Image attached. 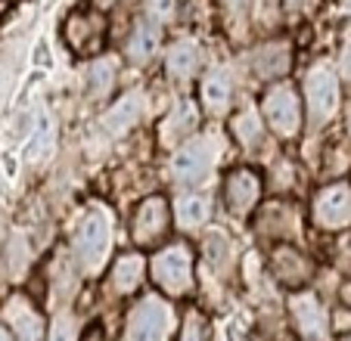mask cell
I'll list each match as a JSON object with an SVG mask.
<instances>
[{"instance_id": "21", "label": "cell", "mask_w": 351, "mask_h": 341, "mask_svg": "<svg viewBox=\"0 0 351 341\" xmlns=\"http://www.w3.org/2000/svg\"><path fill=\"white\" fill-rule=\"evenodd\" d=\"M193 127H196V105L180 103V105H174V112L165 121V137L168 140H184Z\"/></svg>"}, {"instance_id": "31", "label": "cell", "mask_w": 351, "mask_h": 341, "mask_svg": "<svg viewBox=\"0 0 351 341\" xmlns=\"http://www.w3.org/2000/svg\"><path fill=\"white\" fill-rule=\"evenodd\" d=\"M99 7H109V3H115V0H97Z\"/></svg>"}, {"instance_id": "15", "label": "cell", "mask_w": 351, "mask_h": 341, "mask_svg": "<svg viewBox=\"0 0 351 341\" xmlns=\"http://www.w3.org/2000/svg\"><path fill=\"white\" fill-rule=\"evenodd\" d=\"M143 273H146V261L137 255V251L121 255L119 261H115V267H112L109 286H112V292H119V295H131V292H137Z\"/></svg>"}, {"instance_id": "1", "label": "cell", "mask_w": 351, "mask_h": 341, "mask_svg": "<svg viewBox=\"0 0 351 341\" xmlns=\"http://www.w3.org/2000/svg\"><path fill=\"white\" fill-rule=\"evenodd\" d=\"M72 249L75 261L84 273H99L109 257V249H112V214L97 208L81 217L78 230L72 236Z\"/></svg>"}, {"instance_id": "33", "label": "cell", "mask_w": 351, "mask_h": 341, "mask_svg": "<svg viewBox=\"0 0 351 341\" xmlns=\"http://www.w3.org/2000/svg\"><path fill=\"white\" fill-rule=\"evenodd\" d=\"M348 131H351V105H348Z\"/></svg>"}, {"instance_id": "16", "label": "cell", "mask_w": 351, "mask_h": 341, "mask_svg": "<svg viewBox=\"0 0 351 341\" xmlns=\"http://www.w3.org/2000/svg\"><path fill=\"white\" fill-rule=\"evenodd\" d=\"M165 68H168V75H171V81H178V84L190 81L199 68V47L193 44V40H178V44L168 50Z\"/></svg>"}, {"instance_id": "25", "label": "cell", "mask_w": 351, "mask_h": 341, "mask_svg": "<svg viewBox=\"0 0 351 341\" xmlns=\"http://www.w3.org/2000/svg\"><path fill=\"white\" fill-rule=\"evenodd\" d=\"M50 125H47V118H38V125H34V134H32V143H28V155L32 158H40L44 155V149L50 146Z\"/></svg>"}, {"instance_id": "22", "label": "cell", "mask_w": 351, "mask_h": 341, "mask_svg": "<svg viewBox=\"0 0 351 341\" xmlns=\"http://www.w3.org/2000/svg\"><path fill=\"white\" fill-rule=\"evenodd\" d=\"M202 257H206L215 270H224L227 264H230V242H227L221 233H212V236L206 239V245H202Z\"/></svg>"}, {"instance_id": "13", "label": "cell", "mask_w": 351, "mask_h": 341, "mask_svg": "<svg viewBox=\"0 0 351 341\" xmlns=\"http://www.w3.org/2000/svg\"><path fill=\"white\" fill-rule=\"evenodd\" d=\"M289 310H292V320H295V326L302 335H308V338H320V335H324L326 316H324V307L317 304L314 295H292Z\"/></svg>"}, {"instance_id": "2", "label": "cell", "mask_w": 351, "mask_h": 341, "mask_svg": "<svg viewBox=\"0 0 351 341\" xmlns=\"http://www.w3.org/2000/svg\"><path fill=\"white\" fill-rule=\"evenodd\" d=\"M171 326H174L171 304L162 295H146L128 314L125 341H168Z\"/></svg>"}, {"instance_id": "30", "label": "cell", "mask_w": 351, "mask_h": 341, "mask_svg": "<svg viewBox=\"0 0 351 341\" xmlns=\"http://www.w3.org/2000/svg\"><path fill=\"white\" fill-rule=\"evenodd\" d=\"M227 3H230V7H233V10H243V7H245V3H249V0H227Z\"/></svg>"}, {"instance_id": "9", "label": "cell", "mask_w": 351, "mask_h": 341, "mask_svg": "<svg viewBox=\"0 0 351 341\" xmlns=\"http://www.w3.org/2000/svg\"><path fill=\"white\" fill-rule=\"evenodd\" d=\"M314 220L324 230H342L351 223V190L345 184H330L314 199Z\"/></svg>"}, {"instance_id": "26", "label": "cell", "mask_w": 351, "mask_h": 341, "mask_svg": "<svg viewBox=\"0 0 351 341\" xmlns=\"http://www.w3.org/2000/svg\"><path fill=\"white\" fill-rule=\"evenodd\" d=\"M112 75H115L112 62H99V66H93V90L106 93L109 84H112Z\"/></svg>"}, {"instance_id": "5", "label": "cell", "mask_w": 351, "mask_h": 341, "mask_svg": "<svg viewBox=\"0 0 351 341\" xmlns=\"http://www.w3.org/2000/svg\"><path fill=\"white\" fill-rule=\"evenodd\" d=\"M305 105H308V118L314 127L326 125L339 109V78L332 68L317 66L308 72L305 78Z\"/></svg>"}, {"instance_id": "20", "label": "cell", "mask_w": 351, "mask_h": 341, "mask_svg": "<svg viewBox=\"0 0 351 341\" xmlns=\"http://www.w3.org/2000/svg\"><path fill=\"white\" fill-rule=\"evenodd\" d=\"M230 127H233V137H237L243 146H258L261 137H265V127H261L258 112H252V109L239 112Z\"/></svg>"}, {"instance_id": "11", "label": "cell", "mask_w": 351, "mask_h": 341, "mask_svg": "<svg viewBox=\"0 0 351 341\" xmlns=\"http://www.w3.org/2000/svg\"><path fill=\"white\" fill-rule=\"evenodd\" d=\"M271 270L274 279L283 282V286H302V282L311 276V264L302 251L289 249V245H277L271 255Z\"/></svg>"}, {"instance_id": "29", "label": "cell", "mask_w": 351, "mask_h": 341, "mask_svg": "<svg viewBox=\"0 0 351 341\" xmlns=\"http://www.w3.org/2000/svg\"><path fill=\"white\" fill-rule=\"evenodd\" d=\"M0 341H13V335H10L7 326H0Z\"/></svg>"}, {"instance_id": "6", "label": "cell", "mask_w": 351, "mask_h": 341, "mask_svg": "<svg viewBox=\"0 0 351 341\" xmlns=\"http://www.w3.org/2000/svg\"><path fill=\"white\" fill-rule=\"evenodd\" d=\"M215 143L208 137H196L190 143H184L171 158V174L180 186H199L208 177V170L215 164Z\"/></svg>"}, {"instance_id": "32", "label": "cell", "mask_w": 351, "mask_h": 341, "mask_svg": "<svg viewBox=\"0 0 351 341\" xmlns=\"http://www.w3.org/2000/svg\"><path fill=\"white\" fill-rule=\"evenodd\" d=\"M87 341H99V335H87Z\"/></svg>"}, {"instance_id": "4", "label": "cell", "mask_w": 351, "mask_h": 341, "mask_svg": "<svg viewBox=\"0 0 351 341\" xmlns=\"http://www.w3.org/2000/svg\"><path fill=\"white\" fill-rule=\"evenodd\" d=\"M261 115L271 125V131L283 140H292L302 131V99H298V93L289 84H274L265 93Z\"/></svg>"}, {"instance_id": "8", "label": "cell", "mask_w": 351, "mask_h": 341, "mask_svg": "<svg viewBox=\"0 0 351 341\" xmlns=\"http://www.w3.org/2000/svg\"><path fill=\"white\" fill-rule=\"evenodd\" d=\"M258 199H261V177L252 168H233L224 177V208L237 220L249 217V211L258 205Z\"/></svg>"}, {"instance_id": "28", "label": "cell", "mask_w": 351, "mask_h": 341, "mask_svg": "<svg viewBox=\"0 0 351 341\" xmlns=\"http://www.w3.org/2000/svg\"><path fill=\"white\" fill-rule=\"evenodd\" d=\"M342 75H345V81L351 84V44L345 47V53H342Z\"/></svg>"}, {"instance_id": "19", "label": "cell", "mask_w": 351, "mask_h": 341, "mask_svg": "<svg viewBox=\"0 0 351 341\" xmlns=\"http://www.w3.org/2000/svg\"><path fill=\"white\" fill-rule=\"evenodd\" d=\"M208 214H212V205H208L206 196H184L178 202V208H174L178 227H184V230H196V227H202V223L208 220Z\"/></svg>"}, {"instance_id": "17", "label": "cell", "mask_w": 351, "mask_h": 341, "mask_svg": "<svg viewBox=\"0 0 351 341\" xmlns=\"http://www.w3.org/2000/svg\"><path fill=\"white\" fill-rule=\"evenodd\" d=\"M230 99H233L230 78H227L224 72L206 75V81H202V105H206V112H212V115H221V112L230 109Z\"/></svg>"}, {"instance_id": "27", "label": "cell", "mask_w": 351, "mask_h": 341, "mask_svg": "<svg viewBox=\"0 0 351 341\" xmlns=\"http://www.w3.org/2000/svg\"><path fill=\"white\" fill-rule=\"evenodd\" d=\"M174 10V0H149V19L159 22V19H168Z\"/></svg>"}, {"instance_id": "12", "label": "cell", "mask_w": 351, "mask_h": 341, "mask_svg": "<svg viewBox=\"0 0 351 341\" xmlns=\"http://www.w3.org/2000/svg\"><path fill=\"white\" fill-rule=\"evenodd\" d=\"M99 38H103V22H99V16L75 13L72 19L66 22V40L72 44V50H78V53L99 50Z\"/></svg>"}, {"instance_id": "18", "label": "cell", "mask_w": 351, "mask_h": 341, "mask_svg": "<svg viewBox=\"0 0 351 341\" xmlns=\"http://www.w3.org/2000/svg\"><path fill=\"white\" fill-rule=\"evenodd\" d=\"M255 62V75L258 78H277L280 72H286V66H289V50H286L283 44H267L261 47V50H255L252 56Z\"/></svg>"}, {"instance_id": "3", "label": "cell", "mask_w": 351, "mask_h": 341, "mask_svg": "<svg viewBox=\"0 0 351 341\" xmlns=\"http://www.w3.org/2000/svg\"><path fill=\"white\" fill-rule=\"evenodd\" d=\"M153 282L165 295H186L193 289V255L184 242L168 245L149 264Z\"/></svg>"}, {"instance_id": "23", "label": "cell", "mask_w": 351, "mask_h": 341, "mask_svg": "<svg viewBox=\"0 0 351 341\" xmlns=\"http://www.w3.org/2000/svg\"><path fill=\"white\" fill-rule=\"evenodd\" d=\"M178 341H208V326H206V316L199 310H190L180 323V338Z\"/></svg>"}, {"instance_id": "34", "label": "cell", "mask_w": 351, "mask_h": 341, "mask_svg": "<svg viewBox=\"0 0 351 341\" xmlns=\"http://www.w3.org/2000/svg\"><path fill=\"white\" fill-rule=\"evenodd\" d=\"M345 10H348V13H351V0H345Z\"/></svg>"}, {"instance_id": "7", "label": "cell", "mask_w": 351, "mask_h": 341, "mask_svg": "<svg viewBox=\"0 0 351 341\" xmlns=\"http://www.w3.org/2000/svg\"><path fill=\"white\" fill-rule=\"evenodd\" d=\"M171 227V208H168L165 196H149L137 205L131 220V236L137 245H153Z\"/></svg>"}, {"instance_id": "10", "label": "cell", "mask_w": 351, "mask_h": 341, "mask_svg": "<svg viewBox=\"0 0 351 341\" xmlns=\"http://www.w3.org/2000/svg\"><path fill=\"white\" fill-rule=\"evenodd\" d=\"M3 320L13 326V332H16L13 341H44V323H40L38 310L28 304V298H22V295L10 298L3 304Z\"/></svg>"}, {"instance_id": "14", "label": "cell", "mask_w": 351, "mask_h": 341, "mask_svg": "<svg viewBox=\"0 0 351 341\" xmlns=\"http://www.w3.org/2000/svg\"><path fill=\"white\" fill-rule=\"evenodd\" d=\"M159 40H162V25L153 19H143L137 22V28H134L131 40H128V60L131 62H149L156 56V50H159Z\"/></svg>"}, {"instance_id": "24", "label": "cell", "mask_w": 351, "mask_h": 341, "mask_svg": "<svg viewBox=\"0 0 351 341\" xmlns=\"http://www.w3.org/2000/svg\"><path fill=\"white\" fill-rule=\"evenodd\" d=\"M47 341H78V326H75V320L69 314H60L53 320V326H50V335H47Z\"/></svg>"}]
</instances>
